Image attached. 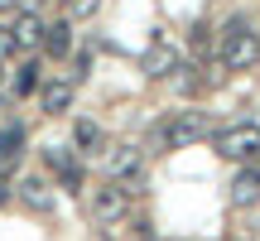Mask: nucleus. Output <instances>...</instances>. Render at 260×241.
Masks as SVG:
<instances>
[{
  "label": "nucleus",
  "mask_w": 260,
  "mask_h": 241,
  "mask_svg": "<svg viewBox=\"0 0 260 241\" xmlns=\"http://www.w3.org/2000/svg\"><path fill=\"white\" fill-rule=\"evenodd\" d=\"M217 53H222V63L232 68V73H246V68H255V63H260V34L246 24V19H226Z\"/></svg>",
  "instance_id": "1"
},
{
  "label": "nucleus",
  "mask_w": 260,
  "mask_h": 241,
  "mask_svg": "<svg viewBox=\"0 0 260 241\" xmlns=\"http://www.w3.org/2000/svg\"><path fill=\"white\" fill-rule=\"evenodd\" d=\"M207 135H212L207 111H174L154 130V145L159 149H188V145H198V140H207Z\"/></svg>",
  "instance_id": "2"
},
{
  "label": "nucleus",
  "mask_w": 260,
  "mask_h": 241,
  "mask_svg": "<svg viewBox=\"0 0 260 241\" xmlns=\"http://www.w3.org/2000/svg\"><path fill=\"white\" fill-rule=\"evenodd\" d=\"M217 155L236 159V164H251V159L260 155V126H255V120H241V126L217 130Z\"/></svg>",
  "instance_id": "3"
},
{
  "label": "nucleus",
  "mask_w": 260,
  "mask_h": 241,
  "mask_svg": "<svg viewBox=\"0 0 260 241\" xmlns=\"http://www.w3.org/2000/svg\"><path fill=\"white\" fill-rule=\"evenodd\" d=\"M106 174L121 188L140 193V188H145V155H140V145H116L111 155H106Z\"/></svg>",
  "instance_id": "4"
},
{
  "label": "nucleus",
  "mask_w": 260,
  "mask_h": 241,
  "mask_svg": "<svg viewBox=\"0 0 260 241\" xmlns=\"http://www.w3.org/2000/svg\"><path fill=\"white\" fill-rule=\"evenodd\" d=\"M92 217L102 227H116V222H125L130 217V188H121L111 178L106 188H92Z\"/></svg>",
  "instance_id": "5"
},
{
  "label": "nucleus",
  "mask_w": 260,
  "mask_h": 241,
  "mask_svg": "<svg viewBox=\"0 0 260 241\" xmlns=\"http://www.w3.org/2000/svg\"><path fill=\"white\" fill-rule=\"evenodd\" d=\"M178 63H183V58H178V48H174V44H169V39H164V34L154 29V39H149L145 58H140V68H145V77H154V82H169Z\"/></svg>",
  "instance_id": "6"
},
{
  "label": "nucleus",
  "mask_w": 260,
  "mask_h": 241,
  "mask_svg": "<svg viewBox=\"0 0 260 241\" xmlns=\"http://www.w3.org/2000/svg\"><path fill=\"white\" fill-rule=\"evenodd\" d=\"M44 164L58 174V184H63L68 193H77V188L87 184V174H82V159H77V149H68V145H48V149H44Z\"/></svg>",
  "instance_id": "7"
},
{
  "label": "nucleus",
  "mask_w": 260,
  "mask_h": 241,
  "mask_svg": "<svg viewBox=\"0 0 260 241\" xmlns=\"http://www.w3.org/2000/svg\"><path fill=\"white\" fill-rule=\"evenodd\" d=\"M226 198H232V207H255L260 203V169L246 164L232 174V184H226Z\"/></svg>",
  "instance_id": "8"
},
{
  "label": "nucleus",
  "mask_w": 260,
  "mask_h": 241,
  "mask_svg": "<svg viewBox=\"0 0 260 241\" xmlns=\"http://www.w3.org/2000/svg\"><path fill=\"white\" fill-rule=\"evenodd\" d=\"M73 92H77V87L68 82V77L39 82V111H48V116H63V111H73Z\"/></svg>",
  "instance_id": "9"
},
{
  "label": "nucleus",
  "mask_w": 260,
  "mask_h": 241,
  "mask_svg": "<svg viewBox=\"0 0 260 241\" xmlns=\"http://www.w3.org/2000/svg\"><path fill=\"white\" fill-rule=\"evenodd\" d=\"M24 126H19V120H5V126H0V174H10V169L19 164V155H24Z\"/></svg>",
  "instance_id": "10"
},
{
  "label": "nucleus",
  "mask_w": 260,
  "mask_h": 241,
  "mask_svg": "<svg viewBox=\"0 0 260 241\" xmlns=\"http://www.w3.org/2000/svg\"><path fill=\"white\" fill-rule=\"evenodd\" d=\"M73 44H77L73 19H53V24H44V53L48 58H73Z\"/></svg>",
  "instance_id": "11"
},
{
  "label": "nucleus",
  "mask_w": 260,
  "mask_h": 241,
  "mask_svg": "<svg viewBox=\"0 0 260 241\" xmlns=\"http://www.w3.org/2000/svg\"><path fill=\"white\" fill-rule=\"evenodd\" d=\"M19 203L34 207V213H48V207H53V184L39 178V174H29L24 184H19Z\"/></svg>",
  "instance_id": "12"
},
{
  "label": "nucleus",
  "mask_w": 260,
  "mask_h": 241,
  "mask_svg": "<svg viewBox=\"0 0 260 241\" xmlns=\"http://www.w3.org/2000/svg\"><path fill=\"white\" fill-rule=\"evenodd\" d=\"M10 39H15V48H39L44 44V19H39L34 10H24V15L10 24Z\"/></svg>",
  "instance_id": "13"
},
{
  "label": "nucleus",
  "mask_w": 260,
  "mask_h": 241,
  "mask_svg": "<svg viewBox=\"0 0 260 241\" xmlns=\"http://www.w3.org/2000/svg\"><path fill=\"white\" fill-rule=\"evenodd\" d=\"M169 82H174V92H178V97H193L198 87H203V68H198V63H193V68H188V63H178Z\"/></svg>",
  "instance_id": "14"
},
{
  "label": "nucleus",
  "mask_w": 260,
  "mask_h": 241,
  "mask_svg": "<svg viewBox=\"0 0 260 241\" xmlns=\"http://www.w3.org/2000/svg\"><path fill=\"white\" fill-rule=\"evenodd\" d=\"M73 149H102V126L96 120H73Z\"/></svg>",
  "instance_id": "15"
},
{
  "label": "nucleus",
  "mask_w": 260,
  "mask_h": 241,
  "mask_svg": "<svg viewBox=\"0 0 260 241\" xmlns=\"http://www.w3.org/2000/svg\"><path fill=\"white\" fill-rule=\"evenodd\" d=\"M39 82H44V77H39V58H29V63H24V68L15 73L10 92H15V97H34V92H39Z\"/></svg>",
  "instance_id": "16"
},
{
  "label": "nucleus",
  "mask_w": 260,
  "mask_h": 241,
  "mask_svg": "<svg viewBox=\"0 0 260 241\" xmlns=\"http://www.w3.org/2000/svg\"><path fill=\"white\" fill-rule=\"evenodd\" d=\"M63 5H68V19H92L102 10V0H63Z\"/></svg>",
  "instance_id": "17"
},
{
  "label": "nucleus",
  "mask_w": 260,
  "mask_h": 241,
  "mask_svg": "<svg viewBox=\"0 0 260 241\" xmlns=\"http://www.w3.org/2000/svg\"><path fill=\"white\" fill-rule=\"evenodd\" d=\"M87 73H92V53H77V58H73V73H68V82H73V87L87 82Z\"/></svg>",
  "instance_id": "18"
},
{
  "label": "nucleus",
  "mask_w": 260,
  "mask_h": 241,
  "mask_svg": "<svg viewBox=\"0 0 260 241\" xmlns=\"http://www.w3.org/2000/svg\"><path fill=\"white\" fill-rule=\"evenodd\" d=\"M207 34H212L207 24H193V29H188V44H193V53H207Z\"/></svg>",
  "instance_id": "19"
},
{
  "label": "nucleus",
  "mask_w": 260,
  "mask_h": 241,
  "mask_svg": "<svg viewBox=\"0 0 260 241\" xmlns=\"http://www.w3.org/2000/svg\"><path fill=\"white\" fill-rule=\"evenodd\" d=\"M125 241H159V236H154V222H135Z\"/></svg>",
  "instance_id": "20"
},
{
  "label": "nucleus",
  "mask_w": 260,
  "mask_h": 241,
  "mask_svg": "<svg viewBox=\"0 0 260 241\" xmlns=\"http://www.w3.org/2000/svg\"><path fill=\"white\" fill-rule=\"evenodd\" d=\"M5 58H15V39H10V29H0V63Z\"/></svg>",
  "instance_id": "21"
},
{
  "label": "nucleus",
  "mask_w": 260,
  "mask_h": 241,
  "mask_svg": "<svg viewBox=\"0 0 260 241\" xmlns=\"http://www.w3.org/2000/svg\"><path fill=\"white\" fill-rule=\"evenodd\" d=\"M10 198H15V188H10V184H5V178H0V207H5V203H10Z\"/></svg>",
  "instance_id": "22"
},
{
  "label": "nucleus",
  "mask_w": 260,
  "mask_h": 241,
  "mask_svg": "<svg viewBox=\"0 0 260 241\" xmlns=\"http://www.w3.org/2000/svg\"><path fill=\"white\" fill-rule=\"evenodd\" d=\"M10 10H15V0H0V15H10Z\"/></svg>",
  "instance_id": "23"
},
{
  "label": "nucleus",
  "mask_w": 260,
  "mask_h": 241,
  "mask_svg": "<svg viewBox=\"0 0 260 241\" xmlns=\"http://www.w3.org/2000/svg\"><path fill=\"white\" fill-rule=\"evenodd\" d=\"M226 241H246V236H226Z\"/></svg>",
  "instance_id": "24"
}]
</instances>
